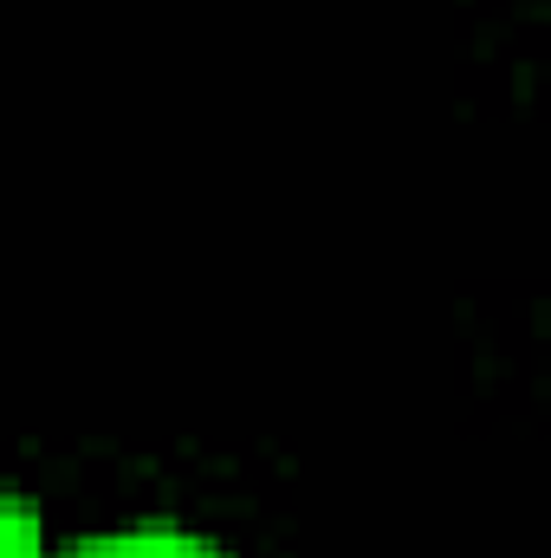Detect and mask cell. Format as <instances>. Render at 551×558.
Here are the masks:
<instances>
[{
	"label": "cell",
	"instance_id": "obj_1",
	"mask_svg": "<svg viewBox=\"0 0 551 558\" xmlns=\"http://www.w3.org/2000/svg\"><path fill=\"white\" fill-rule=\"evenodd\" d=\"M65 558H228V553L215 539L188 533V526H124V533L72 546Z\"/></svg>",
	"mask_w": 551,
	"mask_h": 558
},
{
	"label": "cell",
	"instance_id": "obj_2",
	"mask_svg": "<svg viewBox=\"0 0 551 558\" xmlns=\"http://www.w3.org/2000/svg\"><path fill=\"white\" fill-rule=\"evenodd\" d=\"M0 558H52L46 553V526H39V513H33V500H7V513H0Z\"/></svg>",
	"mask_w": 551,
	"mask_h": 558
}]
</instances>
